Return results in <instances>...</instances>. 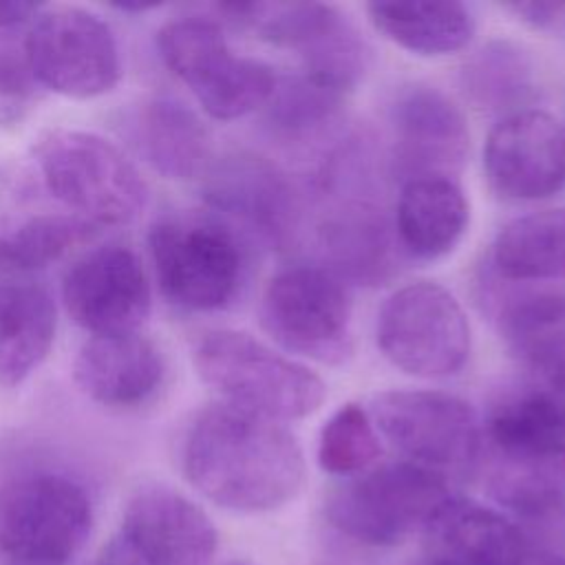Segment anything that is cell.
Instances as JSON below:
<instances>
[{
	"mask_svg": "<svg viewBox=\"0 0 565 565\" xmlns=\"http://www.w3.org/2000/svg\"><path fill=\"white\" fill-rule=\"evenodd\" d=\"M490 497L521 516H547L565 503V397L547 388L503 395L481 428Z\"/></svg>",
	"mask_w": 565,
	"mask_h": 565,
	"instance_id": "7a4b0ae2",
	"label": "cell"
},
{
	"mask_svg": "<svg viewBox=\"0 0 565 565\" xmlns=\"http://www.w3.org/2000/svg\"><path fill=\"white\" fill-rule=\"evenodd\" d=\"M148 249L163 298L185 311L227 307L245 278L238 230L216 214H168L148 232Z\"/></svg>",
	"mask_w": 565,
	"mask_h": 565,
	"instance_id": "5b68a950",
	"label": "cell"
},
{
	"mask_svg": "<svg viewBox=\"0 0 565 565\" xmlns=\"http://www.w3.org/2000/svg\"><path fill=\"white\" fill-rule=\"evenodd\" d=\"M490 185L512 201H541L565 188V126L539 108L508 113L483 146Z\"/></svg>",
	"mask_w": 565,
	"mask_h": 565,
	"instance_id": "ac0fdd59",
	"label": "cell"
},
{
	"mask_svg": "<svg viewBox=\"0 0 565 565\" xmlns=\"http://www.w3.org/2000/svg\"><path fill=\"white\" fill-rule=\"evenodd\" d=\"M375 31L399 49L439 57L461 51L475 35V18L463 2H369Z\"/></svg>",
	"mask_w": 565,
	"mask_h": 565,
	"instance_id": "484cf974",
	"label": "cell"
},
{
	"mask_svg": "<svg viewBox=\"0 0 565 565\" xmlns=\"http://www.w3.org/2000/svg\"><path fill=\"white\" fill-rule=\"evenodd\" d=\"M382 455L380 433L366 408L342 404L322 426L318 437V463L335 477L366 472Z\"/></svg>",
	"mask_w": 565,
	"mask_h": 565,
	"instance_id": "4dcf8cb0",
	"label": "cell"
},
{
	"mask_svg": "<svg viewBox=\"0 0 565 565\" xmlns=\"http://www.w3.org/2000/svg\"><path fill=\"white\" fill-rule=\"evenodd\" d=\"M199 377L223 404L274 419H302L320 408L327 386L309 366L236 329L205 331L192 349Z\"/></svg>",
	"mask_w": 565,
	"mask_h": 565,
	"instance_id": "3957f363",
	"label": "cell"
},
{
	"mask_svg": "<svg viewBox=\"0 0 565 565\" xmlns=\"http://www.w3.org/2000/svg\"><path fill=\"white\" fill-rule=\"evenodd\" d=\"M29 75L44 88L93 99L121 79V53L110 26L82 7L40 9L24 38Z\"/></svg>",
	"mask_w": 565,
	"mask_h": 565,
	"instance_id": "7c38bea8",
	"label": "cell"
},
{
	"mask_svg": "<svg viewBox=\"0 0 565 565\" xmlns=\"http://www.w3.org/2000/svg\"><path fill=\"white\" fill-rule=\"evenodd\" d=\"M35 163L49 194L97 227L130 223L148 201L137 166L97 132L49 130L35 146Z\"/></svg>",
	"mask_w": 565,
	"mask_h": 565,
	"instance_id": "277c9868",
	"label": "cell"
},
{
	"mask_svg": "<svg viewBox=\"0 0 565 565\" xmlns=\"http://www.w3.org/2000/svg\"><path fill=\"white\" fill-rule=\"evenodd\" d=\"M428 565H519L525 556L523 532L483 503L446 497L422 527Z\"/></svg>",
	"mask_w": 565,
	"mask_h": 565,
	"instance_id": "ffe728a7",
	"label": "cell"
},
{
	"mask_svg": "<svg viewBox=\"0 0 565 565\" xmlns=\"http://www.w3.org/2000/svg\"><path fill=\"white\" fill-rule=\"evenodd\" d=\"M413 565H428V563H426L424 558H419V561H417V563H413Z\"/></svg>",
	"mask_w": 565,
	"mask_h": 565,
	"instance_id": "8d00e7d4",
	"label": "cell"
},
{
	"mask_svg": "<svg viewBox=\"0 0 565 565\" xmlns=\"http://www.w3.org/2000/svg\"><path fill=\"white\" fill-rule=\"evenodd\" d=\"M33 106V84L29 71L0 57V128L20 124Z\"/></svg>",
	"mask_w": 565,
	"mask_h": 565,
	"instance_id": "1f68e13d",
	"label": "cell"
},
{
	"mask_svg": "<svg viewBox=\"0 0 565 565\" xmlns=\"http://www.w3.org/2000/svg\"><path fill=\"white\" fill-rule=\"evenodd\" d=\"M470 221L468 199L448 177H422L402 183L393 230L402 249L417 260H437L450 254Z\"/></svg>",
	"mask_w": 565,
	"mask_h": 565,
	"instance_id": "cb8c5ba5",
	"label": "cell"
},
{
	"mask_svg": "<svg viewBox=\"0 0 565 565\" xmlns=\"http://www.w3.org/2000/svg\"><path fill=\"white\" fill-rule=\"evenodd\" d=\"M130 148L166 179L203 177L212 166V139L199 115L183 102L154 97L121 121Z\"/></svg>",
	"mask_w": 565,
	"mask_h": 565,
	"instance_id": "7402d4cb",
	"label": "cell"
},
{
	"mask_svg": "<svg viewBox=\"0 0 565 565\" xmlns=\"http://www.w3.org/2000/svg\"><path fill=\"white\" fill-rule=\"evenodd\" d=\"M216 547L218 534L203 508L168 486L148 483L128 499L99 565H210Z\"/></svg>",
	"mask_w": 565,
	"mask_h": 565,
	"instance_id": "5bb4252c",
	"label": "cell"
},
{
	"mask_svg": "<svg viewBox=\"0 0 565 565\" xmlns=\"http://www.w3.org/2000/svg\"><path fill=\"white\" fill-rule=\"evenodd\" d=\"M342 97L307 75L278 79L267 102V124L289 143L313 139L335 121Z\"/></svg>",
	"mask_w": 565,
	"mask_h": 565,
	"instance_id": "f546056e",
	"label": "cell"
},
{
	"mask_svg": "<svg viewBox=\"0 0 565 565\" xmlns=\"http://www.w3.org/2000/svg\"><path fill=\"white\" fill-rule=\"evenodd\" d=\"M446 497V479L411 461H393L369 468L333 490L327 519L351 541L391 547L422 532Z\"/></svg>",
	"mask_w": 565,
	"mask_h": 565,
	"instance_id": "30bf717a",
	"label": "cell"
},
{
	"mask_svg": "<svg viewBox=\"0 0 565 565\" xmlns=\"http://www.w3.org/2000/svg\"><path fill=\"white\" fill-rule=\"evenodd\" d=\"M212 11L234 26H245L276 46L291 49L302 75L344 95L366 75L371 49L353 22L322 2H218Z\"/></svg>",
	"mask_w": 565,
	"mask_h": 565,
	"instance_id": "8992f818",
	"label": "cell"
},
{
	"mask_svg": "<svg viewBox=\"0 0 565 565\" xmlns=\"http://www.w3.org/2000/svg\"><path fill=\"white\" fill-rule=\"evenodd\" d=\"M463 84L470 97L483 108L510 110L523 106L534 90L532 64L519 46L490 42L468 60Z\"/></svg>",
	"mask_w": 565,
	"mask_h": 565,
	"instance_id": "f1b7e54d",
	"label": "cell"
},
{
	"mask_svg": "<svg viewBox=\"0 0 565 565\" xmlns=\"http://www.w3.org/2000/svg\"><path fill=\"white\" fill-rule=\"evenodd\" d=\"M185 479L234 512H269L298 497L307 466L298 439L280 424L230 404L192 419L181 450Z\"/></svg>",
	"mask_w": 565,
	"mask_h": 565,
	"instance_id": "6da1fadb",
	"label": "cell"
},
{
	"mask_svg": "<svg viewBox=\"0 0 565 565\" xmlns=\"http://www.w3.org/2000/svg\"><path fill=\"white\" fill-rule=\"evenodd\" d=\"M492 267L505 280H565V207L519 216L501 227L492 245Z\"/></svg>",
	"mask_w": 565,
	"mask_h": 565,
	"instance_id": "4316f807",
	"label": "cell"
},
{
	"mask_svg": "<svg viewBox=\"0 0 565 565\" xmlns=\"http://www.w3.org/2000/svg\"><path fill=\"white\" fill-rule=\"evenodd\" d=\"M42 7L22 0H0V29H11L31 22Z\"/></svg>",
	"mask_w": 565,
	"mask_h": 565,
	"instance_id": "836d02e7",
	"label": "cell"
},
{
	"mask_svg": "<svg viewBox=\"0 0 565 565\" xmlns=\"http://www.w3.org/2000/svg\"><path fill=\"white\" fill-rule=\"evenodd\" d=\"M166 362L152 340L135 333L90 335L77 351L73 377L95 404L130 411L148 404L163 384Z\"/></svg>",
	"mask_w": 565,
	"mask_h": 565,
	"instance_id": "d6986e66",
	"label": "cell"
},
{
	"mask_svg": "<svg viewBox=\"0 0 565 565\" xmlns=\"http://www.w3.org/2000/svg\"><path fill=\"white\" fill-rule=\"evenodd\" d=\"M391 172L402 183L422 177L455 179L470 150L461 108L439 88L413 84L397 93L388 113Z\"/></svg>",
	"mask_w": 565,
	"mask_h": 565,
	"instance_id": "e0dca14e",
	"label": "cell"
},
{
	"mask_svg": "<svg viewBox=\"0 0 565 565\" xmlns=\"http://www.w3.org/2000/svg\"><path fill=\"white\" fill-rule=\"evenodd\" d=\"M157 49L163 64L192 90L201 108L218 121L245 117L267 106L276 73L256 57L238 55L223 26L210 15H185L161 26Z\"/></svg>",
	"mask_w": 565,
	"mask_h": 565,
	"instance_id": "52a82bcc",
	"label": "cell"
},
{
	"mask_svg": "<svg viewBox=\"0 0 565 565\" xmlns=\"http://www.w3.org/2000/svg\"><path fill=\"white\" fill-rule=\"evenodd\" d=\"M99 227L73 214H40L0 236V269H42L75 247L93 243Z\"/></svg>",
	"mask_w": 565,
	"mask_h": 565,
	"instance_id": "83f0119b",
	"label": "cell"
},
{
	"mask_svg": "<svg viewBox=\"0 0 565 565\" xmlns=\"http://www.w3.org/2000/svg\"><path fill=\"white\" fill-rule=\"evenodd\" d=\"M203 194L216 216L267 245L287 247L300 227V201L287 174L265 157L238 152L212 161Z\"/></svg>",
	"mask_w": 565,
	"mask_h": 565,
	"instance_id": "2e32d148",
	"label": "cell"
},
{
	"mask_svg": "<svg viewBox=\"0 0 565 565\" xmlns=\"http://www.w3.org/2000/svg\"><path fill=\"white\" fill-rule=\"evenodd\" d=\"M375 340L393 366L426 380L457 375L472 347L459 300L428 280L404 285L384 300L377 311Z\"/></svg>",
	"mask_w": 565,
	"mask_h": 565,
	"instance_id": "ba28073f",
	"label": "cell"
},
{
	"mask_svg": "<svg viewBox=\"0 0 565 565\" xmlns=\"http://www.w3.org/2000/svg\"><path fill=\"white\" fill-rule=\"evenodd\" d=\"M57 329L49 289L33 280L0 282V384L20 386L46 360Z\"/></svg>",
	"mask_w": 565,
	"mask_h": 565,
	"instance_id": "d4e9b609",
	"label": "cell"
},
{
	"mask_svg": "<svg viewBox=\"0 0 565 565\" xmlns=\"http://www.w3.org/2000/svg\"><path fill=\"white\" fill-rule=\"evenodd\" d=\"M384 210L369 196L340 194L324 210L316 241L324 269L360 285H377L393 274L395 236Z\"/></svg>",
	"mask_w": 565,
	"mask_h": 565,
	"instance_id": "44dd1931",
	"label": "cell"
},
{
	"mask_svg": "<svg viewBox=\"0 0 565 565\" xmlns=\"http://www.w3.org/2000/svg\"><path fill=\"white\" fill-rule=\"evenodd\" d=\"M497 322L521 366L547 391L565 397V287L508 296Z\"/></svg>",
	"mask_w": 565,
	"mask_h": 565,
	"instance_id": "603a6c76",
	"label": "cell"
},
{
	"mask_svg": "<svg viewBox=\"0 0 565 565\" xmlns=\"http://www.w3.org/2000/svg\"><path fill=\"white\" fill-rule=\"evenodd\" d=\"M7 565H66V563H51V561H29V558H9Z\"/></svg>",
	"mask_w": 565,
	"mask_h": 565,
	"instance_id": "d590c367",
	"label": "cell"
},
{
	"mask_svg": "<svg viewBox=\"0 0 565 565\" xmlns=\"http://www.w3.org/2000/svg\"><path fill=\"white\" fill-rule=\"evenodd\" d=\"M351 300L338 276L320 265L280 269L265 287L260 324L289 353L342 364L353 353Z\"/></svg>",
	"mask_w": 565,
	"mask_h": 565,
	"instance_id": "8fae6325",
	"label": "cell"
},
{
	"mask_svg": "<svg viewBox=\"0 0 565 565\" xmlns=\"http://www.w3.org/2000/svg\"><path fill=\"white\" fill-rule=\"evenodd\" d=\"M66 313L90 335L135 333L152 307V289L139 256L119 243L84 252L62 278Z\"/></svg>",
	"mask_w": 565,
	"mask_h": 565,
	"instance_id": "9a60e30c",
	"label": "cell"
},
{
	"mask_svg": "<svg viewBox=\"0 0 565 565\" xmlns=\"http://www.w3.org/2000/svg\"><path fill=\"white\" fill-rule=\"evenodd\" d=\"M505 9L534 29H558L565 24V2H510Z\"/></svg>",
	"mask_w": 565,
	"mask_h": 565,
	"instance_id": "d6a6232c",
	"label": "cell"
},
{
	"mask_svg": "<svg viewBox=\"0 0 565 565\" xmlns=\"http://www.w3.org/2000/svg\"><path fill=\"white\" fill-rule=\"evenodd\" d=\"M377 433L406 459L441 479L475 472L481 455V424L457 395L406 388L384 391L369 411Z\"/></svg>",
	"mask_w": 565,
	"mask_h": 565,
	"instance_id": "9c48e42d",
	"label": "cell"
},
{
	"mask_svg": "<svg viewBox=\"0 0 565 565\" xmlns=\"http://www.w3.org/2000/svg\"><path fill=\"white\" fill-rule=\"evenodd\" d=\"M519 565H565V554L556 552H525Z\"/></svg>",
	"mask_w": 565,
	"mask_h": 565,
	"instance_id": "e575fe53",
	"label": "cell"
},
{
	"mask_svg": "<svg viewBox=\"0 0 565 565\" xmlns=\"http://www.w3.org/2000/svg\"><path fill=\"white\" fill-rule=\"evenodd\" d=\"M232 565H238V563H232Z\"/></svg>",
	"mask_w": 565,
	"mask_h": 565,
	"instance_id": "74e56055",
	"label": "cell"
},
{
	"mask_svg": "<svg viewBox=\"0 0 565 565\" xmlns=\"http://www.w3.org/2000/svg\"><path fill=\"white\" fill-rule=\"evenodd\" d=\"M90 527V497L64 472H26L0 488V550L7 558L66 563Z\"/></svg>",
	"mask_w": 565,
	"mask_h": 565,
	"instance_id": "4fadbf2b",
	"label": "cell"
}]
</instances>
